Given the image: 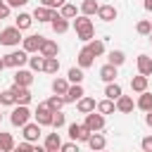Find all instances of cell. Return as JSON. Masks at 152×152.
<instances>
[{
  "instance_id": "d4e9b609",
  "label": "cell",
  "mask_w": 152,
  "mask_h": 152,
  "mask_svg": "<svg viewBox=\"0 0 152 152\" xmlns=\"http://www.w3.org/2000/svg\"><path fill=\"white\" fill-rule=\"evenodd\" d=\"M50 26H52L55 33H66V31H69V19H64L62 14H57V17L50 21Z\"/></svg>"
},
{
  "instance_id": "83f0119b",
  "label": "cell",
  "mask_w": 152,
  "mask_h": 152,
  "mask_svg": "<svg viewBox=\"0 0 152 152\" xmlns=\"http://www.w3.org/2000/svg\"><path fill=\"white\" fill-rule=\"evenodd\" d=\"M62 147V140H59V133L55 131V133H48V138H45V150L48 152H55V150H59Z\"/></svg>"
},
{
  "instance_id": "9f6ffc18",
  "label": "cell",
  "mask_w": 152,
  "mask_h": 152,
  "mask_svg": "<svg viewBox=\"0 0 152 152\" xmlns=\"http://www.w3.org/2000/svg\"><path fill=\"white\" fill-rule=\"evenodd\" d=\"M55 152H62V150H55Z\"/></svg>"
},
{
  "instance_id": "5bb4252c",
  "label": "cell",
  "mask_w": 152,
  "mask_h": 152,
  "mask_svg": "<svg viewBox=\"0 0 152 152\" xmlns=\"http://www.w3.org/2000/svg\"><path fill=\"white\" fill-rule=\"evenodd\" d=\"M76 62H78V66H81V69H88V66H93V62H95V55L88 50V45H86V48H81V52H78Z\"/></svg>"
},
{
  "instance_id": "d590c367",
  "label": "cell",
  "mask_w": 152,
  "mask_h": 152,
  "mask_svg": "<svg viewBox=\"0 0 152 152\" xmlns=\"http://www.w3.org/2000/svg\"><path fill=\"white\" fill-rule=\"evenodd\" d=\"M45 104H48L52 112H59V109L66 104V100H64L62 95H52V97H48V102H45Z\"/></svg>"
},
{
  "instance_id": "d6a6232c",
  "label": "cell",
  "mask_w": 152,
  "mask_h": 152,
  "mask_svg": "<svg viewBox=\"0 0 152 152\" xmlns=\"http://www.w3.org/2000/svg\"><path fill=\"white\" fill-rule=\"evenodd\" d=\"M88 45V50L95 55V57H100V55H104V40H100V38H93L90 43H86Z\"/></svg>"
},
{
  "instance_id": "7dc6e473",
  "label": "cell",
  "mask_w": 152,
  "mask_h": 152,
  "mask_svg": "<svg viewBox=\"0 0 152 152\" xmlns=\"http://www.w3.org/2000/svg\"><path fill=\"white\" fill-rule=\"evenodd\" d=\"M10 10H12V7H10V5H7V2H2V5H0V21H2V19H7V17H10Z\"/></svg>"
},
{
  "instance_id": "52a82bcc",
  "label": "cell",
  "mask_w": 152,
  "mask_h": 152,
  "mask_svg": "<svg viewBox=\"0 0 152 152\" xmlns=\"http://www.w3.org/2000/svg\"><path fill=\"white\" fill-rule=\"evenodd\" d=\"M83 124L88 126V131H90V133H97V131H102V128H104V114H100V112L95 109V112L86 114V121H83Z\"/></svg>"
},
{
  "instance_id": "e0dca14e",
  "label": "cell",
  "mask_w": 152,
  "mask_h": 152,
  "mask_svg": "<svg viewBox=\"0 0 152 152\" xmlns=\"http://www.w3.org/2000/svg\"><path fill=\"white\" fill-rule=\"evenodd\" d=\"M69 78H64V76H57V78H52V93L55 95H66V90H69Z\"/></svg>"
},
{
  "instance_id": "11a10c76",
  "label": "cell",
  "mask_w": 152,
  "mask_h": 152,
  "mask_svg": "<svg viewBox=\"0 0 152 152\" xmlns=\"http://www.w3.org/2000/svg\"><path fill=\"white\" fill-rule=\"evenodd\" d=\"M97 152H107V150H97Z\"/></svg>"
},
{
  "instance_id": "f35d334b",
  "label": "cell",
  "mask_w": 152,
  "mask_h": 152,
  "mask_svg": "<svg viewBox=\"0 0 152 152\" xmlns=\"http://www.w3.org/2000/svg\"><path fill=\"white\" fill-rule=\"evenodd\" d=\"M135 31H138L140 36H150V33H152V21H150V19H140V21L135 24Z\"/></svg>"
},
{
  "instance_id": "7bdbcfd3",
  "label": "cell",
  "mask_w": 152,
  "mask_h": 152,
  "mask_svg": "<svg viewBox=\"0 0 152 152\" xmlns=\"http://www.w3.org/2000/svg\"><path fill=\"white\" fill-rule=\"evenodd\" d=\"M62 152H81L78 150V142H74V140H69V142H62V147H59Z\"/></svg>"
},
{
  "instance_id": "2e32d148",
  "label": "cell",
  "mask_w": 152,
  "mask_h": 152,
  "mask_svg": "<svg viewBox=\"0 0 152 152\" xmlns=\"http://www.w3.org/2000/svg\"><path fill=\"white\" fill-rule=\"evenodd\" d=\"M88 147L93 150V152H97V150H104L107 147V138L97 131V133H90V138H88Z\"/></svg>"
},
{
  "instance_id": "3957f363",
  "label": "cell",
  "mask_w": 152,
  "mask_h": 152,
  "mask_svg": "<svg viewBox=\"0 0 152 152\" xmlns=\"http://www.w3.org/2000/svg\"><path fill=\"white\" fill-rule=\"evenodd\" d=\"M19 40H24V38L17 26H7L0 31V45H5V48H14V45H19Z\"/></svg>"
},
{
  "instance_id": "6f0895ef",
  "label": "cell",
  "mask_w": 152,
  "mask_h": 152,
  "mask_svg": "<svg viewBox=\"0 0 152 152\" xmlns=\"http://www.w3.org/2000/svg\"><path fill=\"white\" fill-rule=\"evenodd\" d=\"M0 121H2V114H0Z\"/></svg>"
},
{
  "instance_id": "4fadbf2b",
  "label": "cell",
  "mask_w": 152,
  "mask_h": 152,
  "mask_svg": "<svg viewBox=\"0 0 152 152\" xmlns=\"http://www.w3.org/2000/svg\"><path fill=\"white\" fill-rule=\"evenodd\" d=\"M38 52H40L43 57H57V55H59V45H57L55 40H50V38H45Z\"/></svg>"
},
{
  "instance_id": "603a6c76",
  "label": "cell",
  "mask_w": 152,
  "mask_h": 152,
  "mask_svg": "<svg viewBox=\"0 0 152 152\" xmlns=\"http://www.w3.org/2000/svg\"><path fill=\"white\" fill-rule=\"evenodd\" d=\"M131 90H133V93H138V95H140V93H145V90H147V76H142V74L133 76V78H131Z\"/></svg>"
},
{
  "instance_id": "f546056e",
  "label": "cell",
  "mask_w": 152,
  "mask_h": 152,
  "mask_svg": "<svg viewBox=\"0 0 152 152\" xmlns=\"http://www.w3.org/2000/svg\"><path fill=\"white\" fill-rule=\"evenodd\" d=\"M14 147H17V142H14L12 133H2V131H0V150H2V152H12Z\"/></svg>"
},
{
  "instance_id": "816d5d0a",
  "label": "cell",
  "mask_w": 152,
  "mask_h": 152,
  "mask_svg": "<svg viewBox=\"0 0 152 152\" xmlns=\"http://www.w3.org/2000/svg\"><path fill=\"white\" fill-rule=\"evenodd\" d=\"M142 5H145V10H147V12H152V0H145Z\"/></svg>"
},
{
  "instance_id": "8fae6325",
  "label": "cell",
  "mask_w": 152,
  "mask_h": 152,
  "mask_svg": "<svg viewBox=\"0 0 152 152\" xmlns=\"http://www.w3.org/2000/svg\"><path fill=\"white\" fill-rule=\"evenodd\" d=\"M135 64H138V74H142V76H152V57L150 55H138V59H135Z\"/></svg>"
},
{
  "instance_id": "7a4b0ae2",
  "label": "cell",
  "mask_w": 152,
  "mask_h": 152,
  "mask_svg": "<svg viewBox=\"0 0 152 152\" xmlns=\"http://www.w3.org/2000/svg\"><path fill=\"white\" fill-rule=\"evenodd\" d=\"M2 62H5V66H10V69H21V66L28 62V52H26V50H12V52H7V55L2 57Z\"/></svg>"
},
{
  "instance_id": "f5cc1de1",
  "label": "cell",
  "mask_w": 152,
  "mask_h": 152,
  "mask_svg": "<svg viewBox=\"0 0 152 152\" xmlns=\"http://www.w3.org/2000/svg\"><path fill=\"white\" fill-rule=\"evenodd\" d=\"M2 69H5V62H2V57H0V71H2Z\"/></svg>"
},
{
  "instance_id": "91938a15",
  "label": "cell",
  "mask_w": 152,
  "mask_h": 152,
  "mask_svg": "<svg viewBox=\"0 0 152 152\" xmlns=\"http://www.w3.org/2000/svg\"><path fill=\"white\" fill-rule=\"evenodd\" d=\"M0 152H2V150H0Z\"/></svg>"
},
{
  "instance_id": "c3c4849f",
  "label": "cell",
  "mask_w": 152,
  "mask_h": 152,
  "mask_svg": "<svg viewBox=\"0 0 152 152\" xmlns=\"http://www.w3.org/2000/svg\"><path fill=\"white\" fill-rule=\"evenodd\" d=\"M26 2H28V0H7V5H10V7H24Z\"/></svg>"
},
{
  "instance_id": "ab89813d",
  "label": "cell",
  "mask_w": 152,
  "mask_h": 152,
  "mask_svg": "<svg viewBox=\"0 0 152 152\" xmlns=\"http://www.w3.org/2000/svg\"><path fill=\"white\" fill-rule=\"evenodd\" d=\"M43 64H45V57L38 52L36 57H28V66H31V71H43Z\"/></svg>"
},
{
  "instance_id": "ee69618b",
  "label": "cell",
  "mask_w": 152,
  "mask_h": 152,
  "mask_svg": "<svg viewBox=\"0 0 152 152\" xmlns=\"http://www.w3.org/2000/svg\"><path fill=\"white\" fill-rule=\"evenodd\" d=\"M31 150H33V142L24 140V142H19V145H17V147H14L12 152H31Z\"/></svg>"
},
{
  "instance_id": "e575fe53",
  "label": "cell",
  "mask_w": 152,
  "mask_h": 152,
  "mask_svg": "<svg viewBox=\"0 0 152 152\" xmlns=\"http://www.w3.org/2000/svg\"><path fill=\"white\" fill-rule=\"evenodd\" d=\"M0 104H5V107H14V104H17L12 88H7V90H0Z\"/></svg>"
},
{
  "instance_id": "f907efd6",
  "label": "cell",
  "mask_w": 152,
  "mask_h": 152,
  "mask_svg": "<svg viewBox=\"0 0 152 152\" xmlns=\"http://www.w3.org/2000/svg\"><path fill=\"white\" fill-rule=\"evenodd\" d=\"M145 124L152 128V112H147V114H145Z\"/></svg>"
},
{
  "instance_id": "7402d4cb",
  "label": "cell",
  "mask_w": 152,
  "mask_h": 152,
  "mask_svg": "<svg viewBox=\"0 0 152 152\" xmlns=\"http://www.w3.org/2000/svg\"><path fill=\"white\" fill-rule=\"evenodd\" d=\"M116 69H119V66H114V64H109V62H107V64L100 69V78H102L104 83H112V81H116Z\"/></svg>"
},
{
  "instance_id": "1f68e13d",
  "label": "cell",
  "mask_w": 152,
  "mask_h": 152,
  "mask_svg": "<svg viewBox=\"0 0 152 152\" xmlns=\"http://www.w3.org/2000/svg\"><path fill=\"white\" fill-rule=\"evenodd\" d=\"M59 14H62L64 19H76V17H78V10H76V5H71V2H64V5L59 7Z\"/></svg>"
},
{
  "instance_id": "7c38bea8",
  "label": "cell",
  "mask_w": 152,
  "mask_h": 152,
  "mask_svg": "<svg viewBox=\"0 0 152 152\" xmlns=\"http://www.w3.org/2000/svg\"><path fill=\"white\" fill-rule=\"evenodd\" d=\"M76 109H78L81 114H90V112H95V109H97V102H95V97L83 95V97L76 102Z\"/></svg>"
},
{
  "instance_id": "9c48e42d",
  "label": "cell",
  "mask_w": 152,
  "mask_h": 152,
  "mask_svg": "<svg viewBox=\"0 0 152 152\" xmlns=\"http://www.w3.org/2000/svg\"><path fill=\"white\" fill-rule=\"evenodd\" d=\"M57 14H59L57 10L45 7V5H40V7H36V10H33V19H38V21H52Z\"/></svg>"
},
{
  "instance_id": "6da1fadb",
  "label": "cell",
  "mask_w": 152,
  "mask_h": 152,
  "mask_svg": "<svg viewBox=\"0 0 152 152\" xmlns=\"http://www.w3.org/2000/svg\"><path fill=\"white\" fill-rule=\"evenodd\" d=\"M28 119H31L28 104H14V109H12V114H10V124H12L14 128H21V126L28 124Z\"/></svg>"
},
{
  "instance_id": "4dcf8cb0",
  "label": "cell",
  "mask_w": 152,
  "mask_h": 152,
  "mask_svg": "<svg viewBox=\"0 0 152 152\" xmlns=\"http://www.w3.org/2000/svg\"><path fill=\"white\" fill-rule=\"evenodd\" d=\"M114 109H116V102L109 100V97H104V100L97 102V112L100 114H114Z\"/></svg>"
},
{
  "instance_id": "484cf974",
  "label": "cell",
  "mask_w": 152,
  "mask_h": 152,
  "mask_svg": "<svg viewBox=\"0 0 152 152\" xmlns=\"http://www.w3.org/2000/svg\"><path fill=\"white\" fill-rule=\"evenodd\" d=\"M121 95H124V93H121V86H119L116 81H112V83H107V86H104V97H109V100H114V102H116Z\"/></svg>"
},
{
  "instance_id": "30bf717a",
  "label": "cell",
  "mask_w": 152,
  "mask_h": 152,
  "mask_svg": "<svg viewBox=\"0 0 152 152\" xmlns=\"http://www.w3.org/2000/svg\"><path fill=\"white\" fill-rule=\"evenodd\" d=\"M12 93H14V100H17V104H28L31 102V90L28 88H24V86H17V83H12Z\"/></svg>"
},
{
  "instance_id": "f6af8a7d",
  "label": "cell",
  "mask_w": 152,
  "mask_h": 152,
  "mask_svg": "<svg viewBox=\"0 0 152 152\" xmlns=\"http://www.w3.org/2000/svg\"><path fill=\"white\" fill-rule=\"evenodd\" d=\"M64 2H66V0H40V5H45V7H52V10H59Z\"/></svg>"
},
{
  "instance_id": "277c9868",
  "label": "cell",
  "mask_w": 152,
  "mask_h": 152,
  "mask_svg": "<svg viewBox=\"0 0 152 152\" xmlns=\"http://www.w3.org/2000/svg\"><path fill=\"white\" fill-rule=\"evenodd\" d=\"M69 138L74 140V142H88V138H90V131H88V126L86 124H69Z\"/></svg>"
},
{
  "instance_id": "4316f807",
  "label": "cell",
  "mask_w": 152,
  "mask_h": 152,
  "mask_svg": "<svg viewBox=\"0 0 152 152\" xmlns=\"http://www.w3.org/2000/svg\"><path fill=\"white\" fill-rule=\"evenodd\" d=\"M74 28H76V33L93 28V21H90V17H86V14H78V17L74 19Z\"/></svg>"
},
{
  "instance_id": "44dd1931",
  "label": "cell",
  "mask_w": 152,
  "mask_h": 152,
  "mask_svg": "<svg viewBox=\"0 0 152 152\" xmlns=\"http://www.w3.org/2000/svg\"><path fill=\"white\" fill-rule=\"evenodd\" d=\"M31 24H33V14L19 12V14L14 17V26H17L19 31H26V28H31Z\"/></svg>"
},
{
  "instance_id": "8d00e7d4",
  "label": "cell",
  "mask_w": 152,
  "mask_h": 152,
  "mask_svg": "<svg viewBox=\"0 0 152 152\" xmlns=\"http://www.w3.org/2000/svg\"><path fill=\"white\" fill-rule=\"evenodd\" d=\"M107 59H109V64H114V66H121V64L126 62V55H124L121 50H112V52L107 55Z\"/></svg>"
},
{
  "instance_id": "b9f144b4",
  "label": "cell",
  "mask_w": 152,
  "mask_h": 152,
  "mask_svg": "<svg viewBox=\"0 0 152 152\" xmlns=\"http://www.w3.org/2000/svg\"><path fill=\"white\" fill-rule=\"evenodd\" d=\"M78 36V40H83V43H90L93 38H95V26L93 28H88V31H81V33H76Z\"/></svg>"
},
{
  "instance_id": "9a60e30c",
  "label": "cell",
  "mask_w": 152,
  "mask_h": 152,
  "mask_svg": "<svg viewBox=\"0 0 152 152\" xmlns=\"http://www.w3.org/2000/svg\"><path fill=\"white\" fill-rule=\"evenodd\" d=\"M14 83L28 88V86L33 83V74H31L28 69H17V71H14Z\"/></svg>"
},
{
  "instance_id": "680465c9",
  "label": "cell",
  "mask_w": 152,
  "mask_h": 152,
  "mask_svg": "<svg viewBox=\"0 0 152 152\" xmlns=\"http://www.w3.org/2000/svg\"><path fill=\"white\" fill-rule=\"evenodd\" d=\"M0 5H2V0H0Z\"/></svg>"
},
{
  "instance_id": "60d3db41",
  "label": "cell",
  "mask_w": 152,
  "mask_h": 152,
  "mask_svg": "<svg viewBox=\"0 0 152 152\" xmlns=\"http://www.w3.org/2000/svg\"><path fill=\"white\" fill-rule=\"evenodd\" d=\"M64 124H66V119H64L62 109H59V112H55V116H52V128H55V131H59Z\"/></svg>"
},
{
  "instance_id": "db71d44e",
  "label": "cell",
  "mask_w": 152,
  "mask_h": 152,
  "mask_svg": "<svg viewBox=\"0 0 152 152\" xmlns=\"http://www.w3.org/2000/svg\"><path fill=\"white\" fill-rule=\"evenodd\" d=\"M147 38H150V43H152V33H150V36H147Z\"/></svg>"
},
{
  "instance_id": "8992f818",
  "label": "cell",
  "mask_w": 152,
  "mask_h": 152,
  "mask_svg": "<svg viewBox=\"0 0 152 152\" xmlns=\"http://www.w3.org/2000/svg\"><path fill=\"white\" fill-rule=\"evenodd\" d=\"M43 40H45V36H40V33H31V36H26V38L21 40V50H26L28 55H33V52L40 50Z\"/></svg>"
},
{
  "instance_id": "681fc988",
  "label": "cell",
  "mask_w": 152,
  "mask_h": 152,
  "mask_svg": "<svg viewBox=\"0 0 152 152\" xmlns=\"http://www.w3.org/2000/svg\"><path fill=\"white\" fill-rule=\"evenodd\" d=\"M31 152H48V150H45V145H33Z\"/></svg>"
},
{
  "instance_id": "836d02e7",
  "label": "cell",
  "mask_w": 152,
  "mask_h": 152,
  "mask_svg": "<svg viewBox=\"0 0 152 152\" xmlns=\"http://www.w3.org/2000/svg\"><path fill=\"white\" fill-rule=\"evenodd\" d=\"M43 71H45V74H57V71H59V59H57V57H45Z\"/></svg>"
},
{
  "instance_id": "74e56055",
  "label": "cell",
  "mask_w": 152,
  "mask_h": 152,
  "mask_svg": "<svg viewBox=\"0 0 152 152\" xmlns=\"http://www.w3.org/2000/svg\"><path fill=\"white\" fill-rule=\"evenodd\" d=\"M66 78H69V83H83V69L81 66H71Z\"/></svg>"
},
{
  "instance_id": "bcb514c9",
  "label": "cell",
  "mask_w": 152,
  "mask_h": 152,
  "mask_svg": "<svg viewBox=\"0 0 152 152\" xmlns=\"http://www.w3.org/2000/svg\"><path fill=\"white\" fill-rule=\"evenodd\" d=\"M140 147H142V152H152V135H145L142 142H140Z\"/></svg>"
},
{
  "instance_id": "f1b7e54d",
  "label": "cell",
  "mask_w": 152,
  "mask_h": 152,
  "mask_svg": "<svg viewBox=\"0 0 152 152\" xmlns=\"http://www.w3.org/2000/svg\"><path fill=\"white\" fill-rule=\"evenodd\" d=\"M97 10H100V2L97 0H83L81 2V14H86V17L97 14Z\"/></svg>"
},
{
  "instance_id": "5b68a950",
  "label": "cell",
  "mask_w": 152,
  "mask_h": 152,
  "mask_svg": "<svg viewBox=\"0 0 152 152\" xmlns=\"http://www.w3.org/2000/svg\"><path fill=\"white\" fill-rule=\"evenodd\" d=\"M52 116H55V112H52L45 102L38 104L36 112H33V119H36V124H40V126H52Z\"/></svg>"
},
{
  "instance_id": "d6986e66",
  "label": "cell",
  "mask_w": 152,
  "mask_h": 152,
  "mask_svg": "<svg viewBox=\"0 0 152 152\" xmlns=\"http://www.w3.org/2000/svg\"><path fill=\"white\" fill-rule=\"evenodd\" d=\"M133 107H135V102H133L131 95H121V97L116 100V112H121V114H131Z\"/></svg>"
},
{
  "instance_id": "ba28073f",
  "label": "cell",
  "mask_w": 152,
  "mask_h": 152,
  "mask_svg": "<svg viewBox=\"0 0 152 152\" xmlns=\"http://www.w3.org/2000/svg\"><path fill=\"white\" fill-rule=\"evenodd\" d=\"M40 124H36V121H28L26 126H21V135H24V140H28V142H36L38 138H40Z\"/></svg>"
},
{
  "instance_id": "cb8c5ba5",
  "label": "cell",
  "mask_w": 152,
  "mask_h": 152,
  "mask_svg": "<svg viewBox=\"0 0 152 152\" xmlns=\"http://www.w3.org/2000/svg\"><path fill=\"white\" fill-rule=\"evenodd\" d=\"M135 107H138V109H142L145 114H147V112H152V93H150V90L140 93V97H138Z\"/></svg>"
},
{
  "instance_id": "ffe728a7",
  "label": "cell",
  "mask_w": 152,
  "mask_h": 152,
  "mask_svg": "<svg viewBox=\"0 0 152 152\" xmlns=\"http://www.w3.org/2000/svg\"><path fill=\"white\" fill-rule=\"evenodd\" d=\"M97 19H102V21H114V19H116V7H114V5H100Z\"/></svg>"
},
{
  "instance_id": "ac0fdd59",
  "label": "cell",
  "mask_w": 152,
  "mask_h": 152,
  "mask_svg": "<svg viewBox=\"0 0 152 152\" xmlns=\"http://www.w3.org/2000/svg\"><path fill=\"white\" fill-rule=\"evenodd\" d=\"M83 95H86V93H83V86H81V83H71L69 90H66V95H64V100H66V102H78Z\"/></svg>"
}]
</instances>
